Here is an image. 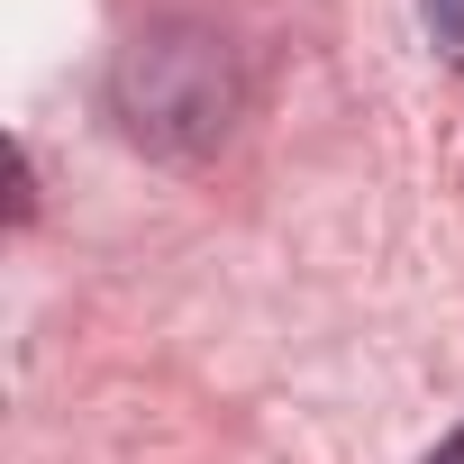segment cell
<instances>
[{"label":"cell","instance_id":"6da1fadb","mask_svg":"<svg viewBox=\"0 0 464 464\" xmlns=\"http://www.w3.org/2000/svg\"><path fill=\"white\" fill-rule=\"evenodd\" d=\"M246 110V64L218 28H137L110 64V119L146 155H209Z\"/></svg>","mask_w":464,"mask_h":464},{"label":"cell","instance_id":"7a4b0ae2","mask_svg":"<svg viewBox=\"0 0 464 464\" xmlns=\"http://www.w3.org/2000/svg\"><path fill=\"white\" fill-rule=\"evenodd\" d=\"M419 19H428L437 55H446V64H464V0H419Z\"/></svg>","mask_w":464,"mask_h":464},{"label":"cell","instance_id":"3957f363","mask_svg":"<svg viewBox=\"0 0 464 464\" xmlns=\"http://www.w3.org/2000/svg\"><path fill=\"white\" fill-rule=\"evenodd\" d=\"M428 464H464V428H455V437H446V446H437Z\"/></svg>","mask_w":464,"mask_h":464}]
</instances>
